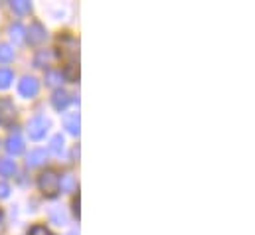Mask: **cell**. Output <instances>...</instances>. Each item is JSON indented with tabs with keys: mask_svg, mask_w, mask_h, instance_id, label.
<instances>
[{
	"mask_svg": "<svg viewBox=\"0 0 255 235\" xmlns=\"http://www.w3.org/2000/svg\"><path fill=\"white\" fill-rule=\"evenodd\" d=\"M38 184H40V190L44 192V196H48V198H54V196H58V192H60V176L54 174V172H44V174H40Z\"/></svg>",
	"mask_w": 255,
	"mask_h": 235,
	"instance_id": "cell-1",
	"label": "cell"
},
{
	"mask_svg": "<svg viewBox=\"0 0 255 235\" xmlns=\"http://www.w3.org/2000/svg\"><path fill=\"white\" fill-rule=\"evenodd\" d=\"M48 128H50V120L44 115H38V117L30 118V122H28V136L32 140H40L46 136Z\"/></svg>",
	"mask_w": 255,
	"mask_h": 235,
	"instance_id": "cell-2",
	"label": "cell"
},
{
	"mask_svg": "<svg viewBox=\"0 0 255 235\" xmlns=\"http://www.w3.org/2000/svg\"><path fill=\"white\" fill-rule=\"evenodd\" d=\"M38 91H40V83H38V79H36V77L26 75V77H22V81L18 83V93H20L22 97H26V99L36 97V95H38Z\"/></svg>",
	"mask_w": 255,
	"mask_h": 235,
	"instance_id": "cell-3",
	"label": "cell"
},
{
	"mask_svg": "<svg viewBox=\"0 0 255 235\" xmlns=\"http://www.w3.org/2000/svg\"><path fill=\"white\" fill-rule=\"evenodd\" d=\"M16 117V107L8 97H0V124L8 126Z\"/></svg>",
	"mask_w": 255,
	"mask_h": 235,
	"instance_id": "cell-4",
	"label": "cell"
},
{
	"mask_svg": "<svg viewBox=\"0 0 255 235\" xmlns=\"http://www.w3.org/2000/svg\"><path fill=\"white\" fill-rule=\"evenodd\" d=\"M28 42L32 44V46H38V44H42V42H46V38H48V34H46V28L40 24V22H34L30 28H28Z\"/></svg>",
	"mask_w": 255,
	"mask_h": 235,
	"instance_id": "cell-5",
	"label": "cell"
},
{
	"mask_svg": "<svg viewBox=\"0 0 255 235\" xmlns=\"http://www.w3.org/2000/svg\"><path fill=\"white\" fill-rule=\"evenodd\" d=\"M6 150H8L10 154H14V156H18V154L24 150V140H22V136H20L18 132H14V134L8 136V140H6Z\"/></svg>",
	"mask_w": 255,
	"mask_h": 235,
	"instance_id": "cell-6",
	"label": "cell"
},
{
	"mask_svg": "<svg viewBox=\"0 0 255 235\" xmlns=\"http://www.w3.org/2000/svg\"><path fill=\"white\" fill-rule=\"evenodd\" d=\"M69 103H71V95L67 91H64V89H58L54 93V97H52V105H54L56 111H64Z\"/></svg>",
	"mask_w": 255,
	"mask_h": 235,
	"instance_id": "cell-7",
	"label": "cell"
},
{
	"mask_svg": "<svg viewBox=\"0 0 255 235\" xmlns=\"http://www.w3.org/2000/svg\"><path fill=\"white\" fill-rule=\"evenodd\" d=\"M48 218H50V222L56 224V226H65V224H67V214H65V210L62 206L50 208V210H48Z\"/></svg>",
	"mask_w": 255,
	"mask_h": 235,
	"instance_id": "cell-8",
	"label": "cell"
},
{
	"mask_svg": "<svg viewBox=\"0 0 255 235\" xmlns=\"http://www.w3.org/2000/svg\"><path fill=\"white\" fill-rule=\"evenodd\" d=\"M44 162H46V150H42V148H36V150H32V152L28 154V158H26V164H28L30 168L42 166Z\"/></svg>",
	"mask_w": 255,
	"mask_h": 235,
	"instance_id": "cell-9",
	"label": "cell"
},
{
	"mask_svg": "<svg viewBox=\"0 0 255 235\" xmlns=\"http://www.w3.org/2000/svg\"><path fill=\"white\" fill-rule=\"evenodd\" d=\"M64 126L69 134H79V113H67L64 117Z\"/></svg>",
	"mask_w": 255,
	"mask_h": 235,
	"instance_id": "cell-10",
	"label": "cell"
},
{
	"mask_svg": "<svg viewBox=\"0 0 255 235\" xmlns=\"http://www.w3.org/2000/svg\"><path fill=\"white\" fill-rule=\"evenodd\" d=\"M52 59H54V54L50 50H40L36 54V58H34V65L36 67H44V65H50Z\"/></svg>",
	"mask_w": 255,
	"mask_h": 235,
	"instance_id": "cell-11",
	"label": "cell"
},
{
	"mask_svg": "<svg viewBox=\"0 0 255 235\" xmlns=\"http://www.w3.org/2000/svg\"><path fill=\"white\" fill-rule=\"evenodd\" d=\"M65 148V138L62 134H56V136H52V140H50V152H54V154H62Z\"/></svg>",
	"mask_w": 255,
	"mask_h": 235,
	"instance_id": "cell-12",
	"label": "cell"
},
{
	"mask_svg": "<svg viewBox=\"0 0 255 235\" xmlns=\"http://www.w3.org/2000/svg\"><path fill=\"white\" fill-rule=\"evenodd\" d=\"M24 34H26V30H24V26L20 22H16V24L10 26V38H12L14 44H20L24 40Z\"/></svg>",
	"mask_w": 255,
	"mask_h": 235,
	"instance_id": "cell-13",
	"label": "cell"
},
{
	"mask_svg": "<svg viewBox=\"0 0 255 235\" xmlns=\"http://www.w3.org/2000/svg\"><path fill=\"white\" fill-rule=\"evenodd\" d=\"M16 172V162L12 158H0V174L2 176H12Z\"/></svg>",
	"mask_w": 255,
	"mask_h": 235,
	"instance_id": "cell-14",
	"label": "cell"
},
{
	"mask_svg": "<svg viewBox=\"0 0 255 235\" xmlns=\"http://www.w3.org/2000/svg\"><path fill=\"white\" fill-rule=\"evenodd\" d=\"M75 188H77V182H75L73 174L62 176V180H60V190H64V192H75Z\"/></svg>",
	"mask_w": 255,
	"mask_h": 235,
	"instance_id": "cell-15",
	"label": "cell"
},
{
	"mask_svg": "<svg viewBox=\"0 0 255 235\" xmlns=\"http://www.w3.org/2000/svg\"><path fill=\"white\" fill-rule=\"evenodd\" d=\"M12 10L22 16V14H28V12L32 10V4L26 2V0H14V2H12Z\"/></svg>",
	"mask_w": 255,
	"mask_h": 235,
	"instance_id": "cell-16",
	"label": "cell"
},
{
	"mask_svg": "<svg viewBox=\"0 0 255 235\" xmlns=\"http://www.w3.org/2000/svg\"><path fill=\"white\" fill-rule=\"evenodd\" d=\"M62 79H64L62 71H48V73H46V83H48L50 87H58V85H62Z\"/></svg>",
	"mask_w": 255,
	"mask_h": 235,
	"instance_id": "cell-17",
	"label": "cell"
},
{
	"mask_svg": "<svg viewBox=\"0 0 255 235\" xmlns=\"http://www.w3.org/2000/svg\"><path fill=\"white\" fill-rule=\"evenodd\" d=\"M12 79H14L12 71H10L8 67H0V89H6V87H10Z\"/></svg>",
	"mask_w": 255,
	"mask_h": 235,
	"instance_id": "cell-18",
	"label": "cell"
},
{
	"mask_svg": "<svg viewBox=\"0 0 255 235\" xmlns=\"http://www.w3.org/2000/svg\"><path fill=\"white\" fill-rule=\"evenodd\" d=\"M12 59H14V50H12V46L0 44V61L8 63V61H12Z\"/></svg>",
	"mask_w": 255,
	"mask_h": 235,
	"instance_id": "cell-19",
	"label": "cell"
},
{
	"mask_svg": "<svg viewBox=\"0 0 255 235\" xmlns=\"http://www.w3.org/2000/svg\"><path fill=\"white\" fill-rule=\"evenodd\" d=\"M30 235H52V232L46 228V226H34L30 230Z\"/></svg>",
	"mask_w": 255,
	"mask_h": 235,
	"instance_id": "cell-20",
	"label": "cell"
},
{
	"mask_svg": "<svg viewBox=\"0 0 255 235\" xmlns=\"http://www.w3.org/2000/svg\"><path fill=\"white\" fill-rule=\"evenodd\" d=\"M8 194H10V188H8V184H0V198H8Z\"/></svg>",
	"mask_w": 255,
	"mask_h": 235,
	"instance_id": "cell-21",
	"label": "cell"
},
{
	"mask_svg": "<svg viewBox=\"0 0 255 235\" xmlns=\"http://www.w3.org/2000/svg\"><path fill=\"white\" fill-rule=\"evenodd\" d=\"M73 214H75V216L79 218V196H77V198L73 200Z\"/></svg>",
	"mask_w": 255,
	"mask_h": 235,
	"instance_id": "cell-22",
	"label": "cell"
},
{
	"mask_svg": "<svg viewBox=\"0 0 255 235\" xmlns=\"http://www.w3.org/2000/svg\"><path fill=\"white\" fill-rule=\"evenodd\" d=\"M69 235H79V234H77V232H71V234H69Z\"/></svg>",
	"mask_w": 255,
	"mask_h": 235,
	"instance_id": "cell-23",
	"label": "cell"
},
{
	"mask_svg": "<svg viewBox=\"0 0 255 235\" xmlns=\"http://www.w3.org/2000/svg\"><path fill=\"white\" fill-rule=\"evenodd\" d=\"M0 222H2V214H0Z\"/></svg>",
	"mask_w": 255,
	"mask_h": 235,
	"instance_id": "cell-24",
	"label": "cell"
}]
</instances>
